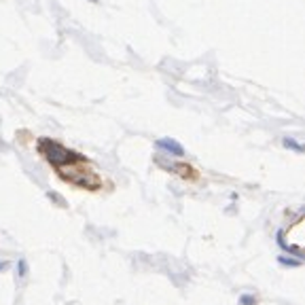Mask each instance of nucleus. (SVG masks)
Returning a JSON list of instances; mask_svg holds the SVG:
<instances>
[{"instance_id": "obj_1", "label": "nucleus", "mask_w": 305, "mask_h": 305, "mask_svg": "<svg viewBox=\"0 0 305 305\" xmlns=\"http://www.w3.org/2000/svg\"><path fill=\"white\" fill-rule=\"evenodd\" d=\"M38 152L49 161L53 168H66V166H72L74 161H85L83 155H78V152L70 150L66 146H62L60 142L51 140V138H38Z\"/></svg>"}, {"instance_id": "obj_2", "label": "nucleus", "mask_w": 305, "mask_h": 305, "mask_svg": "<svg viewBox=\"0 0 305 305\" xmlns=\"http://www.w3.org/2000/svg\"><path fill=\"white\" fill-rule=\"evenodd\" d=\"M155 148L164 150V152H168V155H172V157H184L186 155L184 146L174 138H159V140H155Z\"/></svg>"}, {"instance_id": "obj_3", "label": "nucleus", "mask_w": 305, "mask_h": 305, "mask_svg": "<svg viewBox=\"0 0 305 305\" xmlns=\"http://www.w3.org/2000/svg\"><path fill=\"white\" fill-rule=\"evenodd\" d=\"M282 144H284V148H290L294 152H305V144H301V142H297V140L290 138V136L282 138Z\"/></svg>"}, {"instance_id": "obj_4", "label": "nucleus", "mask_w": 305, "mask_h": 305, "mask_svg": "<svg viewBox=\"0 0 305 305\" xmlns=\"http://www.w3.org/2000/svg\"><path fill=\"white\" fill-rule=\"evenodd\" d=\"M278 263L284 265V267H301L303 265L299 258H290V256H280V258H278Z\"/></svg>"}, {"instance_id": "obj_5", "label": "nucleus", "mask_w": 305, "mask_h": 305, "mask_svg": "<svg viewBox=\"0 0 305 305\" xmlns=\"http://www.w3.org/2000/svg\"><path fill=\"white\" fill-rule=\"evenodd\" d=\"M17 276H20L22 280L28 276V263H26V258H20V261H17Z\"/></svg>"}, {"instance_id": "obj_6", "label": "nucleus", "mask_w": 305, "mask_h": 305, "mask_svg": "<svg viewBox=\"0 0 305 305\" xmlns=\"http://www.w3.org/2000/svg\"><path fill=\"white\" fill-rule=\"evenodd\" d=\"M256 297L254 294H240V305H256Z\"/></svg>"}, {"instance_id": "obj_7", "label": "nucleus", "mask_w": 305, "mask_h": 305, "mask_svg": "<svg viewBox=\"0 0 305 305\" xmlns=\"http://www.w3.org/2000/svg\"><path fill=\"white\" fill-rule=\"evenodd\" d=\"M8 267H11L8 261H0V272H4V269H8Z\"/></svg>"}, {"instance_id": "obj_8", "label": "nucleus", "mask_w": 305, "mask_h": 305, "mask_svg": "<svg viewBox=\"0 0 305 305\" xmlns=\"http://www.w3.org/2000/svg\"><path fill=\"white\" fill-rule=\"evenodd\" d=\"M92 2H100V0H92Z\"/></svg>"}]
</instances>
